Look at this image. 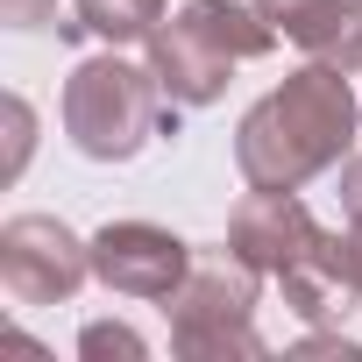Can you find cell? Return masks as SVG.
I'll list each match as a JSON object with an SVG mask.
<instances>
[{
  "label": "cell",
  "mask_w": 362,
  "mask_h": 362,
  "mask_svg": "<svg viewBox=\"0 0 362 362\" xmlns=\"http://www.w3.org/2000/svg\"><path fill=\"white\" fill-rule=\"evenodd\" d=\"M192 242L170 235L156 221H107L93 235V277L114 291V298H142V305H163L177 284L192 277Z\"/></svg>",
  "instance_id": "cell-6"
},
{
  "label": "cell",
  "mask_w": 362,
  "mask_h": 362,
  "mask_svg": "<svg viewBox=\"0 0 362 362\" xmlns=\"http://www.w3.org/2000/svg\"><path fill=\"white\" fill-rule=\"evenodd\" d=\"M284 305L305 320V327H341L355 305H362V277H355V256H348V235L327 228L313 256H298L284 277H277Z\"/></svg>",
  "instance_id": "cell-9"
},
{
  "label": "cell",
  "mask_w": 362,
  "mask_h": 362,
  "mask_svg": "<svg viewBox=\"0 0 362 362\" xmlns=\"http://www.w3.org/2000/svg\"><path fill=\"white\" fill-rule=\"evenodd\" d=\"M256 8L313 64H334V71L362 78V0H256Z\"/></svg>",
  "instance_id": "cell-8"
},
{
  "label": "cell",
  "mask_w": 362,
  "mask_h": 362,
  "mask_svg": "<svg viewBox=\"0 0 362 362\" xmlns=\"http://www.w3.org/2000/svg\"><path fill=\"white\" fill-rule=\"evenodd\" d=\"M270 50H277V29L263 22L256 0L249 8L242 0H185L149 36V64L177 107H214L235 86V64H256Z\"/></svg>",
  "instance_id": "cell-3"
},
{
  "label": "cell",
  "mask_w": 362,
  "mask_h": 362,
  "mask_svg": "<svg viewBox=\"0 0 362 362\" xmlns=\"http://www.w3.org/2000/svg\"><path fill=\"white\" fill-rule=\"evenodd\" d=\"M163 29V0H71V15L57 22V43H78V36H93V43H149Z\"/></svg>",
  "instance_id": "cell-10"
},
{
  "label": "cell",
  "mask_w": 362,
  "mask_h": 362,
  "mask_svg": "<svg viewBox=\"0 0 362 362\" xmlns=\"http://www.w3.org/2000/svg\"><path fill=\"white\" fill-rule=\"evenodd\" d=\"M0 22L8 29H57V0H0Z\"/></svg>",
  "instance_id": "cell-14"
},
{
  "label": "cell",
  "mask_w": 362,
  "mask_h": 362,
  "mask_svg": "<svg viewBox=\"0 0 362 362\" xmlns=\"http://www.w3.org/2000/svg\"><path fill=\"white\" fill-rule=\"evenodd\" d=\"M93 277V242H78L57 214H15L0 228V284L15 305H71Z\"/></svg>",
  "instance_id": "cell-5"
},
{
  "label": "cell",
  "mask_w": 362,
  "mask_h": 362,
  "mask_svg": "<svg viewBox=\"0 0 362 362\" xmlns=\"http://www.w3.org/2000/svg\"><path fill=\"white\" fill-rule=\"evenodd\" d=\"M334 199H341V228L362 235V149L341 156V185H334Z\"/></svg>",
  "instance_id": "cell-13"
},
{
  "label": "cell",
  "mask_w": 362,
  "mask_h": 362,
  "mask_svg": "<svg viewBox=\"0 0 362 362\" xmlns=\"http://www.w3.org/2000/svg\"><path fill=\"white\" fill-rule=\"evenodd\" d=\"M29 142H36V114H29V100H22V93H8V177H22Z\"/></svg>",
  "instance_id": "cell-12"
},
{
  "label": "cell",
  "mask_w": 362,
  "mask_h": 362,
  "mask_svg": "<svg viewBox=\"0 0 362 362\" xmlns=\"http://www.w3.org/2000/svg\"><path fill=\"white\" fill-rule=\"evenodd\" d=\"M78 355H86V362H142L149 341H142L135 327H121V320H93V327L78 334Z\"/></svg>",
  "instance_id": "cell-11"
},
{
  "label": "cell",
  "mask_w": 362,
  "mask_h": 362,
  "mask_svg": "<svg viewBox=\"0 0 362 362\" xmlns=\"http://www.w3.org/2000/svg\"><path fill=\"white\" fill-rule=\"evenodd\" d=\"M355 121H362L355 78L305 57L235 128V170H242V185L298 192V185H313L320 170H341V156L355 149Z\"/></svg>",
  "instance_id": "cell-1"
},
{
  "label": "cell",
  "mask_w": 362,
  "mask_h": 362,
  "mask_svg": "<svg viewBox=\"0 0 362 362\" xmlns=\"http://www.w3.org/2000/svg\"><path fill=\"white\" fill-rule=\"evenodd\" d=\"M341 235H348V256H355V277H362V235L355 228H341Z\"/></svg>",
  "instance_id": "cell-16"
},
{
  "label": "cell",
  "mask_w": 362,
  "mask_h": 362,
  "mask_svg": "<svg viewBox=\"0 0 362 362\" xmlns=\"http://www.w3.org/2000/svg\"><path fill=\"white\" fill-rule=\"evenodd\" d=\"M256 277L235 249L199 256L192 277L163 298L170 313V355L177 362H263L270 341L256 334Z\"/></svg>",
  "instance_id": "cell-4"
},
{
  "label": "cell",
  "mask_w": 362,
  "mask_h": 362,
  "mask_svg": "<svg viewBox=\"0 0 362 362\" xmlns=\"http://www.w3.org/2000/svg\"><path fill=\"white\" fill-rule=\"evenodd\" d=\"M64 135L93 163H128L156 135H177V100L163 93L156 64H128L114 43L64 78Z\"/></svg>",
  "instance_id": "cell-2"
},
{
  "label": "cell",
  "mask_w": 362,
  "mask_h": 362,
  "mask_svg": "<svg viewBox=\"0 0 362 362\" xmlns=\"http://www.w3.org/2000/svg\"><path fill=\"white\" fill-rule=\"evenodd\" d=\"M298 355H348V362H362V348L341 341V327H313V334L298 341Z\"/></svg>",
  "instance_id": "cell-15"
},
{
  "label": "cell",
  "mask_w": 362,
  "mask_h": 362,
  "mask_svg": "<svg viewBox=\"0 0 362 362\" xmlns=\"http://www.w3.org/2000/svg\"><path fill=\"white\" fill-rule=\"evenodd\" d=\"M320 235H327V228L305 214L298 192H263V185H249V192L228 206V249H235L249 270H263V277H284L298 256L320 249Z\"/></svg>",
  "instance_id": "cell-7"
}]
</instances>
